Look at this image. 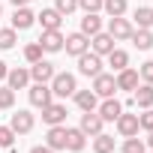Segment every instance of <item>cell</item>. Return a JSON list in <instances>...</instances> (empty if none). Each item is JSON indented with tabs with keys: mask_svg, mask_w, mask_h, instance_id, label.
<instances>
[{
	"mask_svg": "<svg viewBox=\"0 0 153 153\" xmlns=\"http://www.w3.org/2000/svg\"><path fill=\"white\" fill-rule=\"evenodd\" d=\"M114 123H117V132H120L123 138L138 135V114H126V111H120V117H117Z\"/></svg>",
	"mask_w": 153,
	"mask_h": 153,
	"instance_id": "obj_14",
	"label": "cell"
},
{
	"mask_svg": "<svg viewBox=\"0 0 153 153\" xmlns=\"http://www.w3.org/2000/svg\"><path fill=\"white\" fill-rule=\"evenodd\" d=\"M30 0H12V6H27Z\"/></svg>",
	"mask_w": 153,
	"mask_h": 153,
	"instance_id": "obj_41",
	"label": "cell"
},
{
	"mask_svg": "<svg viewBox=\"0 0 153 153\" xmlns=\"http://www.w3.org/2000/svg\"><path fill=\"white\" fill-rule=\"evenodd\" d=\"M63 42H66V36L60 33V30H42V36H39V45H42V51H63Z\"/></svg>",
	"mask_w": 153,
	"mask_h": 153,
	"instance_id": "obj_8",
	"label": "cell"
},
{
	"mask_svg": "<svg viewBox=\"0 0 153 153\" xmlns=\"http://www.w3.org/2000/svg\"><path fill=\"white\" fill-rule=\"evenodd\" d=\"M63 51H66V54H72V57H78V54L90 51V36H84L81 30H78V33H69V36H66V42H63Z\"/></svg>",
	"mask_w": 153,
	"mask_h": 153,
	"instance_id": "obj_3",
	"label": "cell"
},
{
	"mask_svg": "<svg viewBox=\"0 0 153 153\" xmlns=\"http://www.w3.org/2000/svg\"><path fill=\"white\" fill-rule=\"evenodd\" d=\"M132 45L138 48V51H150L153 48V30H144V27H138V30H132Z\"/></svg>",
	"mask_w": 153,
	"mask_h": 153,
	"instance_id": "obj_23",
	"label": "cell"
},
{
	"mask_svg": "<svg viewBox=\"0 0 153 153\" xmlns=\"http://www.w3.org/2000/svg\"><path fill=\"white\" fill-rule=\"evenodd\" d=\"M12 144H15L12 126H0V150H3V147H12Z\"/></svg>",
	"mask_w": 153,
	"mask_h": 153,
	"instance_id": "obj_35",
	"label": "cell"
},
{
	"mask_svg": "<svg viewBox=\"0 0 153 153\" xmlns=\"http://www.w3.org/2000/svg\"><path fill=\"white\" fill-rule=\"evenodd\" d=\"M78 9H84V12H99V9H102V0H78Z\"/></svg>",
	"mask_w": 153,
	"mask_h": 153,
	"instance_id": "obj_37",
	"label": "cell"
},
{
	"mask_svg": "<svg viewBox=\"0 0 153 153\" xmlns=\"http://www.w3.org/2000/svg\"><path fill=\"white\" fill-rule=\"evenodd\" d=\"M51 102H54V93H51L48 84H33V87H30V105H33V108H45V105H51Z\"/></svg>",
	"mask_w": 153,
	"mask_h": 153,
	"instance_id": "obj_9",
	"label": "cell"
},
{
	"mask_svg": "<svg viewBox=\"0 0 153 153\" xmlns=\"http://www.w3.org/2000/svg\"><path fill=\"white\" fill-rule=\"evenodd\" d=\"M96 96H102V99H108V96H114V90H117V81H114V75H108V72H99L96 78H93V87H90Z\"/></svg>",
	"mask_w": 153,
	"mask_h": 153,
	"instance_id": "obj_4",
	"label": "cell"
},
{
	"mask_svg": "<svg viewBox=\"0 0 153 153\" xmlns=\"http://www.w3.org/2000/svg\"><path fill=\"white\" fill-rule=\"evenodd\" d=\"M105 57H108V66H111L114 72H120V69H126V66H129V54H126L123 48H114V51H111V54H105Z\"/></svg>",
	"mask_w": 153,
	"mask_h": 153,
	"instance_id": "obj_25",
	"label": "cell"
},
{
	"mask_svg": "<svg viewBox=\"0 0 153 153\" xmlns=\"http://www.w3.org/2000/svg\"><path fill=\"white\" fill-rule=\"evenodd\" d=\"M33 21H36V15L27 6H15V12H12V27L15 30H27V27H33Z\"/></svg>",
	"mask_w": 153,
	"mask_h": 153,
	"instance_id": "obj_17",
	"label": "cell"
},
{
	"mask_svg": "<svg viewBox=\"0 0 153 153\" xmlns=\"http://www.w3.org/2000/svg\"><path fill=\"white\" fill-rule=\"evenodd\" d=\"M36 21L42 24V30H60V24H63V15H60L57 9H42V12L36 15Z\"/></svg>",
	"mask_w": 153,
	"mask_h": 153,
	"instance_id": "obj_18",
	"label": "cell"
},
{
	"mask_svg": "<svg viewBox=\"0 0 153 153\" xmlns=\"http://www.w3.org/2000/svg\"><path fill=\"white\" fill-rule=\"evenodd\" d=\"M54 9H57L60 15H72L75 9H78V0H57V3H54Z\"/></svg>",
	"mask_w": 153,
	"mask_h": 153,
	"instance_id": "obj_34",
	"label": "cell"
},
{
	"mask_svg": "<svg viewBox=\"0 0 153 153\" xmlns=\"http://www.w3.org/2000/svg\"><path fill=\"white\" fill-rule=\"evenodd\" d=\"M30 78H33L36 84H48V81L54 78V63H48V60L30 63Z\"/></svg>",
	"mask_w": 153,
	"mask_h": 153,
	"instance_id": "obj_7",
	"label": "cell"
},
{
	"mask_svg": "<svg viewBox=\"0 0 153 153\" xmlns=\"http://www.w3.org/2000/svg\"><path fill=\"white\" fill-rule=\"evenodd\" d=\"M102 9H105L111 18H117V15L126 12V0H102Z\"/></svg>",
	"mask_w": 153,
	"mask_h": 153,
	"instance_id": "obj_30",
	"label": "cell"
},
{
	"mask_svg": "<svg viewBox=\"0 0 153 153\" xmlns=\"http://www.w3.org/2000/svg\"><path fill=\"white\" fill-rule=\"evenodd\" d=\"M6 84H9L12 90H24V87L30 84V69H21V66L9 69V75H6Z\"/></svg>",
	"mask_w": 153,
	"mask_h": 153,
	"instance_id": "obj_16",
	"label": "cell"
},
{
	"mask_svg": "<svg viewBox=\"0 0 153 153\" xmlns=\"http://www.w3.org/2000/svg\"><path fill=\"white\" fill-rule=\"evenodd\" d=\"M72 96H75V105L81 111H96V105H99V96L93 90H75Z\"/></svg>",
	"mask_w": 153,
	"mask_h": 153,
	"instance_id": "obj_21",
	"label": "cell"
},
{
	"mask_svg": "<svg viewBox=\"0 0 153 153\" xmlns=\"http://www.w3.org/2000/svg\"><path fill=\"white\" fill-rule=\"evenodd\" d=\"M30 153H54V150H51V147H48V144H39V147H33V150H30Z\"/></svg>",
	"mask_w": 153,
	"mask_h": 153,
	"instance_id": "obj_38",
	"label": "cell"
},
{
	"mask_svg": "<svg viewBox=\"0 0 153 153\" xmlns=\"http://www.w3.org/2000/svg\"><path fill=\"white\" fill-rule=\"evenodd\" d=\"M84 147H87V135H84L81 129H69V126H66V150L81 153Z\"/></svg>",
	"mask_w": 153,
	"mask_h": 153,
	"instance_id": "obj_19",
	"label": "cell"
},
{
	"mask_svg": "<svg viewBox=\"0 0 153 153\" xmlns=\"http://www.w3.org/2000/svg\"><path fill=\"white\" fill-rule=\"evenodd\" d=\"M48 87H51V93H54L57 99H66V96H72L75 90H78L72 72H54V78L48 81Z\"/></svg>",
	"mask_w": 153,
	"mask_h": 153,
	"instance_id": "obj_1",
	"label": "cell"
},
{
	"mask_svg": "<svg viewBox=\"0 0 153 153\" xmlns=\"http://www.w3.org/2000/svg\"><path fill=\"white\" fill-rule=\"evenodd\" d=\"M15 42H18V30L15 27H3V30H0V51L15 48Z\"/></svg>",
	"mask_w": 153,
	"mask_h": 153,
	"instance_id": "obj_28",
	"label": "cell"
},
{
	"mask_svg": "<svg viewBox=\"0 0 153 153\" xmlns=\"http://www.w3.org/2000/svg\"><path fill=\"white\" fill-rule=\"evenodd\" d=\"M99 30H102L99 12H84V18H81V33H84V36H96Z\"/></svg>",
	"mask_w": 153,
	"mask_h": 153,
	"instance_id": "obj_22",
	"label": "cell"
},
{
	"mask_svg": "<svg viewBox=\"0 0 153 153\" xmlns=\"http://www.w3.org/2000/svg\"><path fill=\"white\" fill-rule=\"evenodd\" d=\"M102 126H105V120H102L96 111H84V114H81L78 129H81L84 135H99V132H102Z\"/></svg>",
	"mask_w": 153,
	"mask_h": 153,
	"instance_id": "obj_13",
	"label": "cell"
},
{
	"mask_svg": "<svg viewBox=\"0 0 153 153\" xmlns=\"http://www.w3.org/2000/svg\"><path fill=\"white\" fill-rule=\"evenodd\" d=\"M138 129H153V108H144V114H138Z\"/></svg>",
	"mask_w": 153,
	"mask_h": 153,
	"instance_id": "obj_36",
	"label": "cell"
},
{
	"mask_svg": "<svg viewBox=\"0 0 153 153\" xmlns=\"http://www.w3.org/2000/svg\"><path fill=\"white\" fill-rule=\"evenodd\" d=\"M150 153H153V150H150Z\"/></svg>",
	"mask_w": 153,
	"mask_h": 153,
	"instance_id": "obj_43",
	"label": "cell"
},
{
	"mask_svg": "<svg viewBox=\"0 0 153 153\" xmlns=\"http://www.w3.org/2000/svg\"><path fill=\"white\" fill-rule=\"evenodd\" d=\"M132 93H135L132 102H135L138 108H153V84H141V87H135Z\"/></svg>",
	"mask_w": 153,
	"mask_h": 153,
	"instance_id": "obj_24",
	"label": "cell"
},
{
	"mask_svg": "<svg viewBox=\"0 0 153 153\" xmlns=\"http://www.w3.org/2000/svg\"><path fill=\"white\" fill-rule=\"evenodd\" d=\"M114 135H105V132H99V135H93V150L96 153H114Z\"/></svg>",
	"mask_w": 153,
	"mask_h": 153,
	"instance_id": "obj_26",
	"label": "cell"
},
{
	"mask_svg": "<svg viewBox=\"0 0 153 153\" xmlns=\"http://www.w3.org/2000/svg\"><path fill=\"white\" fill-rule=\"evenodd\" d=\"M0 18H3V9H0Z\"/></svg>",
	"mask_w": 153,
	"mask_h": 153,
	"instance_id": "obj_42",
	"label": "cell"
},
{
	"mask_svg": "<svg viewBox=\"0 0 153 153\" xmlns=\"http://www.w3.org/2000/svg\"><path fill=\"white\" fill-rule=\"evenodd\" d=\"M90 51L99 54V57L111 54V51H114V36H111L108 30H99L96 36H90Z\"/></svg>",
	"mask_w": 153,
	"mask_h": 153,
	"instance_id": "obj_6",
	"label": "cell"
},
{
	"mask_svg": "<svg viewBox=\"0 0 153 153\" xmlns=\"http://www.w3.org/2000/svg\"><path fill=\"white\" fill-rule=\"evenodd\" d=\"M6 75H9V66H6L3 60H0V81H6Z\"/></svg>",
	"mask_w": 153,
	"mask_h": 153,
	"instance_id": "obj_39",
	"label": "cell"
},
{
	"mask_svg": "<svg viewBox=\"0 0 153 153\" xmlns=\"http://www.w3.org/2000/svg\"><path fill=\"white\" fill-rule=\"evenodd\" d=\"M123 153H147V144H144V138H138V135H129L126 141H123V147H120Z\"/></svg>",
	"mask_w": 153,
	"mask_h": 153,
	"instance_id": "obj_29",
	"label": "cell"
},
{
	"mask_svg": "<svg viewBox=\"0 0 153 153\" xmlns=\"http://www.w3.org/2000/svg\"><path fill=\"white\" fill-rule=\"evenodd\" d=\"M42 120H45L48 126H60V123H66V105H63V102H51V105H45V108H42Z\"/></svg>",
	"mask_w": 153,
	"mask_h": 153,
	"instance_id": "obj_11",
	"label": "cell"
},
{
	"mask_svg": "<svg viewBox=\"0 0 153 153\" xmlns=\"http://www.w3.org/2000/svg\"><path fill=\"white\" fill-rule=\"evenodd\" d=\"M45 144L57 153V150H66V126H48V135H45Z\"/></svg>",
	"mask_w": 153,
	"mask_h": 153,
	"instance_id": "obj_15",
	"label": "cell"
},
{
	"mask_svg": "<svg viewBox=\"0 0 153 153\" xmlns=\"http://www.w3.org/2000/svg\"><path fill=\"white\" fill-rule=\"evenodd\" d=\"M33 123H36V120H33L30 111H15V114L9 117V126H12L15 135H27V132L33 129Z\"/></svg>",
	"mask_w": 153,
	"mask_h": 153,
	"instance_id": "obj_12",
	"label": "cell"
},
{
	"mask_svg": "<svg viewBox=\"0 0 153 153\" xmlns=\"http://www.w3.org/2000/svg\"><path fill=\"white\" fill-rule=\"evenodd\" d=\"M120 111H123V105H120L114 96H108V99H102V105H96V114H99L105 123H114V120L120 117Z\"/></svg>",
	"mask_w": 153,
	"mask_h": 153,
	"instance_id": "obj_10",
	"label": "cell"
},
{
	"mask_svg": "<svg viewBox=\"0 0 153 153\" xmlns=\"http://www.w3.org/2000/svg\"><path fill=\"white\" fill-rule=\"evenodd\" d=\"M135 24L144 27V30H150L153 27V6H138L135 9Z\"/></svg>",
	"mask_w": 153,
	"mask_h": 153,
	"instance_id": "obj_27",
	"label": "cell"
},
{
	"mask_svg": "<svg viewBox=\"0 0 153 153\" xmlns=\"http://www.w3.org/2000/svg\"><path fill=\"white\" fill-rule=\"evenodd\" d=\"M132 21L129 18H123V15H117V18H108V33L114 36V42H120V39H129L132 36Z\"/></svg>",
	"mask_w": 153,
	"mask_h": 153,
	"instance_id": "obj_5",
	"label": "cell"
},
{
	"mask_svg": "<svg viewBox=\"0 0 153 153\" xmlns=\"http://www.w3.org/2000/svg\"><path fill=\"white\" fill-rule=\"evenodd\" d=\"M144 144H147V150H153V129H150V135L144 138Z\"/></svg>",
	"mask_w": 153,
	"mask_h": 153,
	"instance_id": "obj_40",
	"label": "cell"
},
{
	"mask_svg": "<svg viewBox=\"0 0 153 153\" xmlns=\"http://www.w3.org/2000/svg\"><path fill=\"white\" fill-rule=\"evenodd\" d=\"M138 78H141L144 84H153V60H144V63L138 66Z\"/></svg>",
	"mask_w": 153,
	"mask_h": 153,
	"instance_id": "obj_33",
	"label": "cell"
},
{
	"mask_svg": "<svg viewBox=\"0 0 153 153\" xmlns=\"http://www.w3.org/2000/svg\"><path fill=\"white\" fill-rule=\"evenodd\" d=\"M15 105V90L6 84V87H0V108H12Z\"/></svg>",
	"mask_w": 153,
	"mask_h": 153,
	"instance_id": "obj_32",
	"label": "cell"
},
{
	"mask_svg": "<svg viewBox=\"0 0 153 153\" xmlns=\"http://www.w3.org/2000/svg\"><path fill=\"white\" fill-rule=\"evenodd\" d=\"M78 72H81V75H87V78H96V75L102 72V57H99V54H93V51L78 54Z\"/></svg>",
	"mask_w": 153,
	"mask_h": 153,
	"instance_id": "obj_2",
	"label": "cell"
},
{
	"mask_svg": "<svg viewBox=\"0 0 153 153\" xmlns=\"http://www.w3.org/2000/svg\"><path fill=\"white\" fill-rule=\"evenodd\" d=\"M114 81H117V90H135L138 87V69H129V66L120 69Z\"/></svg>",
	"mask_w": 153,
	"mask_h": 153,
	"instance_id": "obj_20",
	"label": "cell"
},
{
	"mask_svg": "<svg viewBox=\"0 0 153 153\" xmlns=\"http://www.w3.org/2000/svg\"><path fill=\"white\" fill-rule=\"evenodd\" d=\"M42 54H45V51H42V45H39V42H30V45H24V60H27V63H36V60H42Z\"/></svg>",
	"mask_w": 153,
	"mask_h": 153,
	"instance_id": "obj_31",
	"label": "cell"
}]
</instances>
